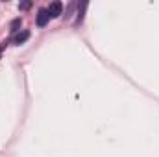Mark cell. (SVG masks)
I'll list each match as a JSON object with an SVG mask.
<instances>
[{
    "label": "cell",
    "instance_id": "obj_1",
    "mask_svg": "<svg viewBox=\"0 0 159 157\" xmlns=\"http://www.w3.org/2000/svg\"><path fill=\"white\" fill-rule=\"evenodd\" d=\"M48 15L52 17V19H56V17H59L61 15V11H63V4L61 2H52L50 6H48Z\"/></svg>",
    "mask_w": 159,
    "mask_h": 157
},
{
    "label": "cell",
    "instance_id": "obj_6",
    "mask_svg": "<svg viewBox=\"0 0 159 157\" xmlns=\"http://www.w3.org/2000/svg\"><path fill=\"white\" fill-rule=\"evenodd\" d=\"M30 6H32V2H22V4H19V9H20V11H24V9H28Z\"/></svg>",
    "mask_w": 159,
    "mask_h": 157
},
{
    "label": "cell",
    "instance_id": "obj_5",
    "mask_svg": "<svg viewBox=\"0 0 159 157\" xmlns=\"http://www.w3.org/2000/svg\"><path fill=\"white\" fill-rule=\"evenodd\" d=\"M19 28H20V19H17V20L11 22V32H17L19 34Z\"/></svg>",
    "mask_w": 159,
    "mask_h": 157
},
{
    "label": "cell",
    "instance_id": "obj_3",
    "mask_svg": "<svg viewBox=\"0 0 159 157\" xmlns=\"http://www.w3.org/2000/svg\"><path fill=\"white\" fill-rule=\"evenodd\" d=\"M28 39H30V32L28 30H22V32H19L13 37V44H22V43H26Z\"/></svg>",
    "mask_w": 159,
    "mask_h": 157
},
{
    "label": "cell",
    "instance_id": "obj_2",
    "mask_svg": "<svg viewBox=\"0 0 159 157\" xmlns=\"http://www.w3.org/2000/svg\"><path fill=\"white\" fill-rule=\"evenodd\" d=\"M48 20H50L48 11H46V9H39V11H37V26H39V28H44Z\"/></svg>",
    "mask_w": 159,
    "mask_h": 157
},
{
    "label": "cell",
    "instance_id": "obj_4",
    "mask_svg": "<svg viewBox=\"0 0 159 157\" xmlns=\"http://www.w3.org/2000/svg\"><path fill=\"white\" fill-rule=\"evenodd\" d=\"M85 7H87V4H85V2H81V4H80V11H78V22H81V19H83V9H85Z\"/></svg>",
    "mask_w": 159,
    "mask_h": 157
}]
</instances>
